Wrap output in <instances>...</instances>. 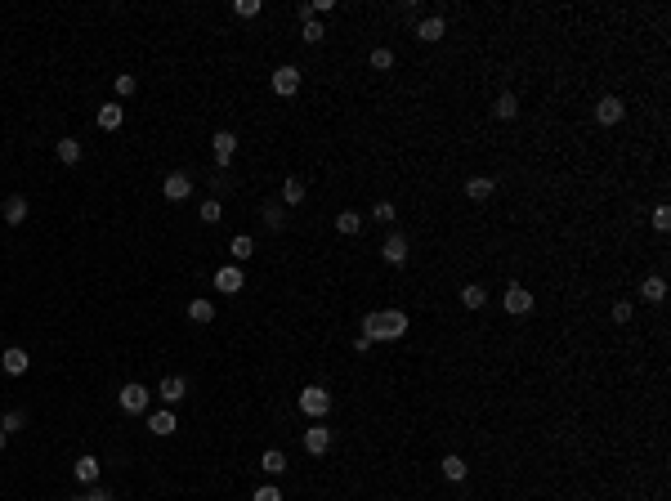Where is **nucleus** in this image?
<instances>
[{"instance_id":"nucleus-10","label":"nucleus","mask_w":671,"mask_h":501,"mask_svg":"<svg viewBox=\"0 0 671 501\" xmlns=\"http://www.w3.org/2000/svg\"><path fill=\"white\" fill-rule=\"evenodd\" d=\"M381 260H385V264H394V268H398V264H408V238H403V233H389V238H385V247H381Z\"/></svg>"},{"instance_id":"nucleus-26","label":"nucleus","mask_w":671,"mask_h":501,"mask_svg":"<svg viewBox=\"0 0 671 501\" xmlns=\"http://www.w3.org/2000/svg\"><path fill=\"white\" fill-rule=\"evenodd\" d=\"M260 215H264V224H268V228H273V233H278V228H282V224H287V206H282V202H268V206H264V211H260Z\"/></svg>"},{"instance_id":"nucleus-38","label":"nucleus","mask_w":671,"mask_h":501,"mask_svg":"<svg viewBox=\"0 0 671 501\" xmlns=\"http://www.w3.org/2000/svg\"><path fill=\"white\" fill-rule=\"evenodd\" d=\"M134 90H139V81H134L130 72H121V77H117V94L126 99V94H134Z\"/></svg>"},{"instance_id":"nucleus-8","label":"nucleus","mask_w":671,"mask_h":501,"mask_svg":"<svg viewBox=\"0 0 671 501\" xmlns=\"http://www.w3.org/2000/svg\"><path fill=\"white\" fill-rule=\"evenodd\" d=\"M622 117H627V108H622V99H613V94H604V99L595 103V121H600V126H618Z\"/></svg>"},{"instance_id":"nucleus-32","label":"nucleus","mask_w":671,"mask_h":501,"mask_svg":"<svg viewBox=\"0 0 671 501\" xmlns=\"http://www.w3.org/2000/svg\"><path fill=\"white\" fill-rule=\"evenodd\" d=\"M197 219H202V224H219V219H224V211H219V202L211 197V202H202V211H197Z\"/></svg>"},{"instance_id":"nucleus-23","label":"nucleus","mask_w":671,"mask_h":501,"mask_svg":"<svg viewBox=\"0 0 671 501\" xmlns=\"http://www.w3.org/2000/svg\"><path fill=\"white\" fill-rule=\"evenodd\" d=\"M438 466H443V479H452V483L466 479V457H457V452H448V457L438 461Z\"/></svg>"},{"instance_id":"nucleus-43","label":"nucleus","mask_w":671,"mask_h":501,"mask_svg":"<svg viewBox=\"0 0 671 501\" xmlns=\"http://www.w3.org/2000/svg\"><path fill=\"white\" fill-rule=\"evenodd\" d=\"M5 443H9V434H5V430H0V452H5Z\"/></svg>"},{"instance_id":"nucleus-4","label":"nucleus","mask_w":671,"mask_h":501,"mask_svg":"<svg viewBox=\"0 0 671 501\" xmlns=\"http://www.w3.org/2000/svg\"><path fill=\"white\" fill-rule=\"evenodd\" d=\"M327 448H332V430H327L323 421H313L309 430H304V452H309V457H323Z\"/></svg>"},{"instance_id":"nucleus-9","label":"nucleus","mask_w":671,"mask_h":501,"mask_svg":"<svg viewBox=\"0 0 671 501\" xmlns=\"http://www.w3.org/2000/svg\"><path fill=\"white\" fill-rule=\"evenodd\" d=\"M296 90H300V67H291V63H287V67H278V72H273V94L291 99Z\"/></svg>"},{"instance_id":"nucleus-5","label":"nucleus","mask_w":671,"mask_h":501,"mask_svg":"<svg viewBox=\"0 0 671 501\" xmlns=\"http://www.w3.org/2000/svg\"><path fill=\"white\" fill-rule=\"evenodd\" d=\"M211 143H215V166L224 170L228 162H233V152H237V134H233V130H215Z\"/></svg>"},{"instance_id":"nucleus-14","label":"nucleus","mask_w":671,"mask_h":501,"mask_svg":"<svg viewBox=\"0 0 671 501\" xmlns=\"http://www.w3.org/2000/svg\"><path fill=\"white\" fill-rule=\"evenodd\" d=\"M493 193H497V179H488V175L466 179V197H470V202H488Z\"/></svg>"},{"instance_id":"nucleus-12","label":"nucleus","mask_w":671,"mask_h":501,"mask_svg":"<svg viewBox=\"0 0 671 501\" xmlns=\"http://www.w3.org/2000/svg\"><path fill=\"white\" fill-rule=\"evenodd\" d=\"M162 193H166V202H184L188 193H193V179L184 175V170H175V175H166V184H162Z\"/></svg>"},{"instance_id":"nucleus-31","label":"nucleus","mask_w":671,"mask_h":501,"mask_svg":"<svg viewBox=\"0 0 671 501\" xmlns=\"http://www.w3.org/2000/svg\"><path fill=\"white\" fill-rule=\"evenodd\" d=\"M323 36H327V32H323V22H318V18H309V22H300V41H309V45H318V41H323Z\"/></svg>"},{"instance_id":"nucleus-41","label":"nucleus","mask_w":671,"mask_h":501,"mask_svg":"<svg viewBox=\"0 0 671 501\" xmlns=\"http://www.w3.org/2000/svg\"><path fill=\"white\" fill-rule=\"evenodd\" d=\"M309 5H313V18H318V14H332L336 0H309Z\"/></svg>"},{"instance_id":"nucleus-11","label":"nucleus","mask_w":671,"mask_h":501,"mask_svg":"<svg viewBox=\"0 0 671 501\" xmlns=\"http://www.w3.org/2000/svg\"><path fill=\"white\" fill-rule=\"evenodd\" d=\"M148 430L157 434V438H170L179 430V417H175V408H162V412H152L148 417Z\"/></svg>"},{"instance_id":"nucleus-17","label":"nucleus","mask_w":671,"mask_h":501,"mask_svg":"<svg viewBox=\"0 0 671 501\" xmlns=\"http://www.w3.org/2000/svg\"><path fill=\"white\" fill-rule=\"evenodd\" d=\"M94 121H99V130H121L126 112H121V103H103L99 112H94Z\"/></svg>"},{"instance_id":"nucleus-37","label":"nucleus","mask_w":671,"mask_h":501,"mask_svg":"<svg viewBox=\"0 0 671 501\" xmlns=\"http://www.w3.org/2000/svg\"><path fill=\"white\" fill-rule=\"evenodd\" d=\"M372 67L376 72H389V67H394V50H372Z\"/></svg>"},{"instance_id":"nucleus-33","label":"nucleus","mask_w":671,"mask_h":501,"mask_svg":"<svg viewBox=\"0 0 671 501\" xmlns=\"http://www.w3.org/2000/svg\"><path fill=\"white\" fill-rule=\"evenodd\" d=\"M22 425H27V412H18V408H14V412H5L0 430H5V434H14V430H22Z\"/></svg>"},{"instance_id":"nucleus-27","label":"nucleus","mask_w":671,"mask_h":501,"mask_svg":"<svg viewBox=\"0 0 671 501\" xmlns=\"http://www.w3.org/2000/svg\"><path fill=\"white\" fill-rule=\"evenodd\" d=\"M54 152H58V162H63V166H77V162H81V143H77V139H58Z\"/></svg>"},{"instance_id":"nucleus-6","label":"nucleus","mask_w":671,"mask_h":501,"mask_svg":"<svg viewBox=\"0 0 671 501\" xmlns=\"http://www.w3.org/2000/svg\"><path fill=\"white\" fill-rule=\"evenodd\" d=\"M215 287L224 291V296H237V291L247 287V278H242L237 264H224V268H215Z\"/></svg>"},{"instance_id":"nucleus-1","label":"nucleus","mask_w":671,"mask_h":501,"mask_svg":"<svg viewBox=\"0 0 671 501\" xmlns=\"http://www.w3.org/2000/svg\"><path fill=\"white\" fill-rule=\"evenodd\" d=\"M363 336L372 340H398V336H408V313L403 309H376V313H367L363 318Z\"/></svg>"},{"instance_id":"nucleus-21","label":"nucleus","mask_w":671,"mask_h":501,"mask_svg":"<svg viewBox=\"0 0 671 501\" xmlns=\"http://www.w3.org/2000/svg\"><path fill=\"white\" fill-rule=\"evenodd\" d=\"M260 470L268 474V479H278V474H287V457H282L278 448H268L264 457H260Z\"/></svg>"},{"instance_id":"nucleus-18","label":"nucleus","mask_w":671,"mask_h":501,"mask_svg":"<svg viewBox=\"0 0 671 501\" xmlns=\"http://www.w3.org/2000/svg\"><path fill=\"white\" fill-rule=\"evenodd\" d=\"M0 215H5V224H14V228H18L22 219H27V197H22V193H14V197L5 202V211H0Z\"/></svg>"},{"instance_id":"nucleus-30","label":"nucleus","mask_w":671,"mask_h":501,"mask_svg":"<svg viewBox=\"0 0 671 501\" xmlns=\"http://www.w3.org/2000/svg\"><path fill=\"white\" fill-rule=\"evenodd\" d=\"M228 251H233V260H237V264H247V260H251V251H255V242H251V238H233V242H228Z\"/></svg>"},{"instance_id":"nucleus-19","label":"nucleus","mask_w":671,"mask_h":501,"mask_svg":"<svg viewBox=\"0 0 671 501\" xmlns=\"http://www.w3.org/2000/svg\"><path fill=\"white\" fill-rule=\"evenodd\" d=\"M304 197H309V188H304V179H287V184H282V197H278V202H282L287 211H291V206H300Z\"/></svg>"},{"instance_id":"nucleus-40","label":"nucleus","mask_w":671,"mask_h":501,"mask_svg":"<svg viewBox=\"0 0 671 501\" xmlns=\"http://www.w3.org/2000/svg\"><path fill=\"white\" fill-rule=\"evenodd\" d=\"M631 318H636V309H631L627 300H618L613 304V323H631Z\"/></svg>"},{"instance_id":"nucleus-25","label":"nucleus","mask_w":671,"mask_h":501,"mask_svg":"<svg viewBox=\"0 0 671 501\" xmlns=\"http://www.w3.org/2000/svg\"><path fill=\"white\" fill-rule=\"evenodd\" d=\"M336 228H340L345 238L363 233V215H358V211H340V215H336Z\"/></svg>"},{"instance_id":"nucleus-7","label":"nucleus","mask_w":671,"mask_h":501,"mask_svg":"<svg viewBox=\"0 0 671 501\" xmlns=\"http://www.w3.org/2000/svg\"><path fill=\"white\" fill-rule=\"evenodd\" d=\"M27 367H32V353H27V349L9 345L5 353H0V372H9V376H22Z\"/></svg>"},{"instance_id":"nucleus-3","label":"nucleus","mask_w":671,"mask_h":501,"mask_svg":"<svg viewBox=\"0 0 671 501\" xmlns=\"http://www.w3.org/2000/svg\"><path fill=\"white\" fill-rule=\"evenodd\" d=\"M148 389H143L139 381H130V385H121V394H117V403H121V412H130V417H139L143 408H148Z\"/></svg>"},{"instance_id":"nucleus-24","label":"nucleus","mask_w":671,"mask_h":501,"mask_svg":"<svg viewBox=\"0 0 671 501\" xmlns=\"http://www.w3.org/2000/svg\"><path fill=\"white\" fill-rule=\"evenodd\" d=\"M493 117L497 121H515L519 117V99H515V94H502V99L493 103Z\"/></svg>"},{"instance_id":"nucleus-16","label":"nucleus","mask_w":671,"mask_h":501,"mask_svg":"<svg viewBox=\"0 0 671 501\" xmlns=\"http://www.w3.org/2000/svg\"><path fill=\"white\" fill-rule=\"evenodd\" d=\"M443 32H448V22L438 18V14H430V18H421V22H417V36H421V41H430V45H434V41H443Z\"/></svg>"},{"instance_id":"nucleus-20","label":"nucleus","mask_w":671,"mask_h":501,"mask_svg":"<svg viewBox=\"0 0 671 501\" xmlns=\"http://www.w3.org/2000/svg\"><path fill=\"white\" fill-rule=\"evenodd\" d=\"M77 479L81 483H99V457H90V452H85V457H77Z\"/></svg>"},{"instance_id":"nucleus-13","label":"nucleus","mask_w":671,"mask_h":501,"mask_svg":"<svg viewBox=\"0 0 671 501\" xmlns=\"http://www.w3.org/2000/svg\"><path fill=\"white\" fill-rule=\"evenodd\" d=\"M502 304H506V313H515V318H523V313L533 309V291H528V287H510Z\"/></svg>"},{"instance_id":"nucleus-22","label":"nucleus","mask_w":671,"mask_h":501,"mask_svg":"<svg viewBox=\"0 0 671 501\" xmlns=\"http://www.w3.org/2000/svg\"><path fill=\"white\" fill-rule=\"evenodd\" d=\"M640 296H644V300H653V304H658V300H667V278L649 273V278L640 282Z\"/></svg>"},{"instance_id":"nucleus-35","label":"nucleus","mask_w":671,"mask_h":501,"mask_svg":"<svg viewBox=\"0 0 671 501\" xmlns=\"http://www.w3.org/2000/svg\"><path fill=\"white\" fill-rule=\"evenodd\" d=\"M372 219H376V224H394V202H376L372 206Z\"/></svg>"},{"instance_id":"nucleus-28","label":"nucleus","mask_w":671,"mask_h":501,"mask_svg":"<svg viewBox=\"0 0 671 501\" xmlns=\"http://www.w3.org/2000/svg\"><path fill=\"white\" fill-rule=\"evenodd\" d=\"M461 304H466V309H483V304H488V291H483V287H461Z\"/></svg>"},{"instance_id":"nucleus-42","label":"nucleus","mask_w":671,"mask_h":501,"mask_svg":"<svg viewBox=\"0 0 671 501\" xmlns=\"http://www.w3.org/2000/svg\"><path fill=\"white\" fill-rule=\"evenodd\" d=\"M81 501H112V493H108V488H90Z\"/></svg>"},{"instance_id":"nucleus-2","label":"nucleus","mask_w":671,"mask_h":501,"mask_svg":"<svg viewBox=\"0 0 671 501\" xmlns=\"http://www.w3.org/2000/svg\"><path fill=\"white\" fill-rule=\"evenodd\" d=\"M300 412H304V417H313V421H323L327 412H332V394H327L323 385L300 389Z\"/></svg>"},{"instance_id":"nucleus-34","label":"nucleus","mask_w":671,"mask_h":501,"mask_svg":"<svg viewBox=\"0 0 671 501\" xmlns=\"http://www.w3.org/2000/svg\"><path fill=\"white\" fill-rule=\"evenodd\" d=\"M260 9H264L260 0H233V14H237V18H255Z\"/></svg>"},{"instance_id":"nucleus-15","label":"nucleus","mask_w":671,"mask_h":501,"mask_svg":"<svg viewBox=\"0 0 671 501\" xmlns=\"http://www.w3.org/2000/svg\"><path fill=\"white\" fill-rule=\"evenodd\" d=\"M157 394L166 398V408H175V403H179V398L188 394V381H184V376H166V381H162V389H157Z\"/></svg>"},{"instance_id":"nucleus-36","label":"nucleus","mask_w":671,"mask_h":501,"mask_svg":"<svg viewBox=\"0 0 671 501\" xmlns=\"http://www.w3.org/2000/svg\"><path fill=\"white\" fill-rule=\"evenodd\" d=\"M251 501H282V488H278V483H264V488H255V493H251Z\"/></svg>"},{"instance_id":"nucleus-39","label":"nucleus","mask_w":671,"mask_h":501,"mask_svg":"<svg viewBox=\"0 0 671 501\" xmlns=\"http://www.w3.org/2000/svg\"><path fill=\"white\" fill-rule=\"evenodd\" d=\"M653 228H658V233H667V228H671V206H658V211H653Z\"/></svg>"},{"instance_id":"nucleus-29","label":"nucleus","mask_w":671,"mask_h":501,"mask_svg":"<svg viewBox=\"0 0 671 501\" xmlns=\"http://www.w3.org/2000/svg\"><path fill=\"white\" fill-rule=\"evenodd\" d=\"M188 318H193V323H211V318H215V304H211V300H193V304H188Z\"/></svg>"}]
</instances>
